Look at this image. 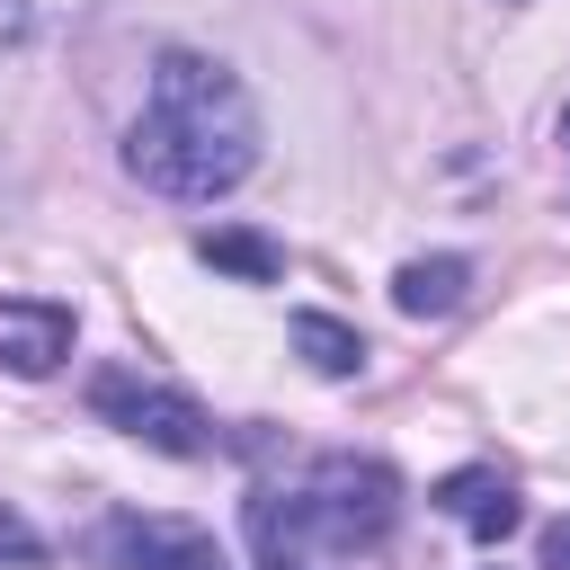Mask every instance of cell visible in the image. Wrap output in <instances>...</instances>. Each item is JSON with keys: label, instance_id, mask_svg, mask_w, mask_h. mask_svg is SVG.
I'll return each instance as SVG.
<instances>
[{"label": "cell", "instance_id": "6da1fadb", "mask_svg": "<svg viewBox=\"0 0 570 570\" xmlns=\"http://www.w3.org/2000/svg\"><path fill=\"white\" fill-rule=\"evenodd\" d=\"M125 169H134L151 196H169V205H214V196H232V187L258 169V107H249V89H240L223 62L169 45V53L151 62L142 116L125 125Z\"/></svg>", "mask_w": 570, "mask_h": 570}, {"label": "cell", "instance_id": "7a4b0ae2", "mask_svg": "<svg viewBox=\"0 0 570 570\" xmlns=\"http://www.w3.org/2000/svg\"><path fill=\"white\" fill-rule=\"evenodd\" d=\"M392 517H401L392 463L330 454L294 490H258L249 499V543H258V570H312L321 552H374L392 534Z\"/></svg>", "mask_w": 570, "mask_h": 570}, {"label": "cell", "instance_id": "3957f363", "mask_svg": "<svg viewBox=\"0 0 570 570\" xmlns=\"http://www.w3.org/2000/svg\"><path fill=\"white\" fill-rule=\"evenodd\" d=\"M89 410H98L116 436L151 445V454H214V419H205L178 383H151V374H134V365H98V374H89Z\"/></svg>", "mask_w": 570, "mask_h": 570}, {"label": "cell", "instance_id": "277c9868", "mask_svg": "<svg viewBox=\"0 0 570 570\" xmlns=\"http://www.w3.org/2000/svg\"><path fill=\"white\" fill-rule=\"evenodd\" d=\"M98 552H107V570H232L205 525H187V517H142V508L107 517V525H98Z\"/></svg>", "mask_w": 570, "mask_h": 570}, {"label": "cell", "instance_id": "5b68a950", "mask_svg": "<svg viewBox=\"0 0 570 570\" xmlns=\"http://www.w3.org/2000/svg\"><path fill=\"white\" fill-rule=\"evenodd\" d=\"M71 356V303H45V294H9L0 303V365L9 374H53Z\"/></svg>", "mask_w": 570, "mask_h": 570}, {"label": "cell", "instance_id": "8992f818", "mask_svg": "<svg viewBox=\"0 0 570 570\" xmlns=\"http://www.w3.org/2000/svg\"><path fill=\"white\" fill-rule=\"evenodd\" d=\"M436 508H445L472 543H499V534H517V517H525V508H517V481H508L499 463H463V472H445V481H436Z\"/></svg>", "mask_w": 570, "mask_h": 570}, {"label": "cell", "instance_id": "52a82bcc", "mask_svg": "<svg viewBox=\"0 0 570 570\" xmlns=\"http://www.w3.org/2000/svg\"><path fill=\"white\" fill-rule=\"evenodd\" d=\"M196 258L223 267V276H240V285H276V276H285V249H276L267 232H249V223H214V232H196Z\"/></svg>", "mask_w": 570, "mask_h": 570}, {"label": "cell", "instance_id": "ba28073f", "mask_svg": "<svg viewBox=\"0 0 570 570\" xmlns=\"http://www.w3.org/2000/svg\"><path fill=\"white\" fill-rule=\"evenodd\" d=\"M463 294H472V258H454V249H445V258H410V267L392 276V303H401L410 321H436V312H454Z\"/></svg>", "mask_w": 570, "mask_h": 570}, {"label": "cell", "instance_id": "9c48e42d", "mask_svg": "<svg viewBox=\"0 0 570 570\" xmlns=\"http://www.w3.org/2000/svg\"><path fill=\"white\" fill-rule=\"evenodd\" d=\"M294 347H303V365L330 374V383L365 374V338H356L347 321H330V312H294Z\"/></svg>", "mask_w": 570, "mask_h": 570}, {"label": "cell", "instance_id": "30bf717a", "mask_svg": "<svg viewBox=\"0 0 570 570\" xmlns=\"http://www.w3.org/2000/svg\"><path fill=\"white\" fill-rule=\"evenodd\" d=\"M534 570H570V517H552V525H543V552H534Z\"/></svg>", "mask_w": 570, "mask_h": 570}, {"label": "cell", "instance_id": "8fae6325", "mask_svg": "<svg viewBox=\"0 0 570 570\" xmlns=\"http://www.w3.org/2000/svg\"><path fill=\"white\" fill-rule=\"evenodd\" d=\"M27 27H36V9L27 0H0V45H27Z\"/></svg>", "mask_w": 570, "mask_h": 570}, {"label": "cell", "instance_id": "7c38bea8", "mask_svg": "<svg viewBox=\"0 0 570 570\" xmlns=\"http://www.w3.org/2000/svg\"><path fill=\"white\" fill-rule=\"evenodd\" d=\"M0 552H36V534H27V525H9V517H0Z\"/></svg>", "mask_w": 570, "mask_h": 570}, {"label": "cell", "instance_id": "4fadbf2b", "mask_svg": "<svg viewBox=\"0 0 570 570\" xmlns=\"http://www.w3.org/2000/svg\"><path fill=\"white\" fill-rule=\"evenodd\" d=\"M561 142H570V116H561Z\"/></svg>", "mask_w": 570, "mask_h": 570}]
</instances>
